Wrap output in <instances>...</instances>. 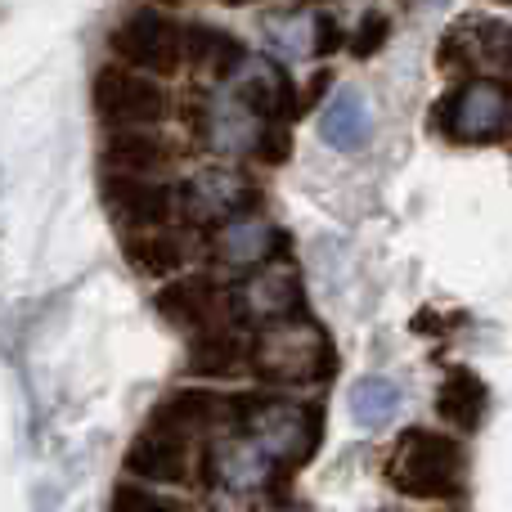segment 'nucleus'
I'll list each match as a JSON object with an SVG mask.
<instances>
[{
  "instance_id": "obj_1",
  "label": "nucleus",
  "mask_w": 512,
  "mask_h": 512,
  "mask_svg": "<svg viewBox=\"0 0 512 512\" xmlns=\"http://www.w3.org/2000/svg\"><path fill=\"white\" fill-rule=\"evenodd\" d=\"M387 481L405 499H436L450 504L468 486V450L450 432L436 427H409L396 436L387 454Z\"/></svg>"
},
{
  "instance_id": "obj_2",
  "label": "nucleus",
  "mask_w": 512,
  "mask_h": 512,
  "mask_svg": "<svg viewBox=\"0 0 512 512\" xmlns=\"http://www.w3.org/2000/svg\"><path fill=\"white\" fill-rule=\"evenodd\" d=\"M230 423L279 468H297L324 436V409L283 396H230Z\"/></svg>"
},
{
  "instance_id": "obj_3",
  "label": "nucleus",
  "mask_w": 512,
  "mask_h": 512,
  "mask_svg": "<svg viewBox=\"0 0 512 512\" xmlns=\"http://www.w3.org/2000/svg\"><path fill=\"white\" fill-rule=\"evenodd\" d=\"M248 369L270 387H301V382H324L333 378L337 355L328 346V333L306 315L265 324V333L252 342Z\"/></svg>"
},
{
  "instance_id": "obj_4",
  "label": "nucleus",
  "mask_w": 512,
  "mask_h": 512,
  "mask_svg": "<svg viewBox=\"0 0 512 512\" xmlns=\"http://www.w3.org/2000/svg\"><path fill=\"white\" fill-rule=\"evenodd\" d=\"M95 113L117 131L131 126H158L171 117V95L153 77L126 68H104L95 77Z\"/></svg>"
},
{
  "instance_id": "obj_5",
  "label": "nucleus",
  "mask_w": 512,
  "mask_h": 512,
  "mask_svg": "<svg viewBox=\"0 0 512 512\" xmlns=\"http://www.w3.org/2000/svg\"><path fill=\"white\" fill-rule=\"evenodd\" d=\"M445 135L459 144H499L508 135V86L499 77H472L445 104Z\"/></svg>"
},
{
  "instance_id": "obj_6",
  "label": "nucleus",
  "mask_w": 512,
  "mask_h": 512,
  "mask_svg": "<svg viewBox=\"0 0 512 512\" xmlns=\"http://www.w3.org/2000/svg\"><path fill=\"white\" fill-rule=\"evenodd\" d=\"M113 54L135 72L149 77H171L180 72V23L158 9H135L122 27L113 32Z\"/></svg>"
},
{
  "instance_id": "obj_7",
  "label": "nucleus",
  "mask_w": 512,
  "mask_h": 512,
  "mask_svg": "<svg viewBox=\"0 0 512 512\" xmlns=\"http://www.w3.org/2000/svg\"><path fill=\"white\" fill-rule=\"evenodd\" d=\"M252 203H256L252 180L234 167L203 171V176L185 180L176 189V212H185V221H194V225H212V230L234 221L239 212H248Z\"/></svg>"
},
{
  "instance_id": "obj_8",
  "label": "nucleus",
  "mask_w": 512,
  "mask_h": 512,
  "mask_svg": "<svg viewBox=\"0 0 512 512\" xmlns=\"http://www.w3.org/2000/svg\"><path fill=\"white\" fill-rule=\"evenodd\" d=\"M185 122L212 144L216 153H252V140H256V117L239 99L225 90V95H207V90H185Z\"/></svg>"
},
{
  "instance_id": "obj_9",
  "label": "nucleus",
  "mask_w": 512,
  "mask_h": 512,
  "mask_svg": "<svg viewBox=\"0 0 512 512\" xmlns=\"http://www.w3.org/2000/svg\"><path fill=\"white\" fill-rule=\"evenodd\" d=\"M230 306H234V297L225 288H216L207 274L171 279L167 288L158 292V315L176 328H194V333L230 324Z\"/></svg>"
},
{
  "instance_id": "obj_10",
  "label": "nucleus",
  "mask_w": 512,
  "mask_h": 512,
  "mask_svg": "<svg viewBox=\"0 0 512 512\" xmlns=\"http://www.w3.org/2000/svg\"><path fill=\"white\" fill-rule=\"evenodd\" d=\"M104 203L117 225L131 234L162 230L176 216V189L162 180H131V176H104Z\"/></svg>"
},
{
  "instance_id": "obj_11",
  "label": "nucleus",
  "mask_w": 512,
  "mask_h": 512,
  "mask_svg": "<svg viewBox=\"0 0 512 512\" xmlns=\"http://www.w3.org/2000/svg\"><path fill=\"white\" fill-rule=\"evenodd\" d=\"M230 95L248 108L256 122L283 126L292 113H297V90H292L288 72H283L274 59H252V54H248V59H243V68L234 72Z\"/></svg>"
},
{
  "instance_id": "obj_12",
  "label": "nucleus",
  "mask_w": 512,
  "mask_h": 512,
  "mask_svg": "<svg viewBox=\"0 0 512 512\" xmlns=\"http://www.w3.org/2000/svg\"><path fill=\"white\" fill-rule=\"evenodd\" d=\"M279 252H288V239L261 216H234V221L216 225L212 234V256L225 270H261Z\"/></svg>"
},
{
  "instance_id": "obj_13",
  "label": "nucleus",
  "mask_w": 512,
  "mask_h": 512,
  "mask_svg": "<svg viewBox=\"0 0 512 512\" xmlns=\"http://www.w3.org/2000/svg\"><path fill=\"white\" fill-rule=\"evenodd\" d=\"M194 441L176 432H162V427H144L140 436L126 450V472L135 481H153V486H180L189 481V463H194Z\"/></svg>"
},
{
  "instance_id": "obj_14",
  "label": "nucleus",
  "mask_w": 512,
  "mask_h": 512,
  "mask_svg": "<svg viewBox=\"0 0 512 512\" xmlns=\"http://www.w3.org/2000/svg\"><path fill=\"white\" fill-rule=\"evenodd\" d=\"M207 477L216 486L234 490V495H261V490L274 486L279 477V463H270L252 441H216L207 450Z\"/></svg>"
},
{
  "instance_id": "obj_15",
  "label": "nucleus",
  "mask_w": 512,
  "mask_h": 512,
  "mask_svg": "<svg viewBox=\"0 0 512 512\" xmlns=\"http://www.w3.org/2000/svg\"><path fill=\"white\" fill-rule=\"evenodd\" d=\"M221 423H230V396H216V391H207V387L176 391V396L162 400L149 418V427L176 432V436H185V441H194V436L212 432V427H221Z\"/></svg>"
},
{
  "instance_id": "obj_16",
  "label": "nucleus",
  "mask_w": 512,
  "mask_h": 512,
  "mask_svg": "<svg viewBox=\"0 0 512 512\" xmlns=\"http://www.w3.org/2000/svg\"><path fill=\"white\" fill-rule=\"evenodd\" d=\"M508 63V23L504 18H463L441 41V68H481Z\"/></svg>"
},
{
  "instance_id": "obj_17",
  "label": "nucleus",
  "mask_w": 512,
  "mask_h": 512,
  "mask_svg": "<svg viewBox=\"0 0 512 512\" xmlns=\"http://www.w3.org/2000/svg\"><path fill=\"white\" fill-rule=\"evenodd\" d=\"M171 162H176V149H171L158 131H113L108 135V144H104L108 176L158 180Z\"/></svg>"
},
{
  "instance_id": "obj_18",
  "label": "nucleus",
  "mask_w": 512,
  "mask_h": 512,
  "mask_svg": "<svg viewBox=\"0 0 512 512\" xmlns=\"http://www.w3.org/2000/svg\"><path fill=\"white\" fill-rule=\"evenodd\" d=\"M436 414H441L445 427H454V432H463V436L481 432V423H486V414H490L486 378L472 373V369H463V364L445 369L441 391H436Z\"/></svg>"
},
{
  "instance_id": "obj_19",
  "label": "nucleus",
  "mask_w": 512,
  "mask_h": 512,
  "mask_svg": "<svg viewBox=\"0 0 512 512\" xmlns=\"http://www.w3.org/2000/svg\"><path fill=\"white\" fill-rule=\"evenodd\" d=\"M239 306L248 310V315L265 319V324L292 319L301 310V279L292 270H279V265H261L239 288Z\"/></svg>"
},
{
  "instance_id": "obj_20",
  "label": "nucleus",
  "mask_w": 512,
  "mask_h": 512,
  "mask_svg": "<svg viewBox=\"0 0 512 512\" xmlns=\"http://www.w3.org/2000/svg\"><path fill=\"white\" fill-rule=\"evenodd\" d=\"M369 135H373V113L364 104V95L351 86L333 90V99L319 113V140L337 153H355L369 144Z\"/></svg>"
},
{
  "instance_id": "obj_21",
  "label": "nucleus",
  "mask_w": 512,
  "mask_h": 512,
  "mask_svg": "<svg viewBox=\"0 0 512 512\" xmlns=\"http://www.w3.org/2000/svg\"><path fill=\"white\" fill-rule=\"evenodd\" d=\"M248 355H252L248 337L234 324H221V328H203V333L194 337L185 369L194 373V378H234V373L248 369Z\"/></svg>"
},
{
  "instance_id": "obj_22",
  "label": "nucleus",
  "mask_w": 512,
  "mask_h": 512,
  "mask_svg": "<svg viewBox=\"0 0 512 512\" xmlns=\"http://www.w3.org/2000/svg\"><path fill=\"white\" fill-rule=\"evenodd\" d=\"M180 59H189L194 72H203V77H234L243 68V59H248V50L225 27L194 23L189 32H180Z\"/></svg>"
},
{
  "instance_id": "obj_23",
  "label": "nucleus",
  "mask_w": 512,
  "mask_h": 512,
  "mask_svg": "<svg viewBox=\"0 0 512 512\" xmlns=\"http://www.w3.org/2000/svg\"><path fill=\"white\" fill-rule=\"evenodd\" d=\"M122 252H126V261H131L140 274H149V279H171V274L185 265V256H189L185 239H180V234H171V230L126 234Z\"/></svg>"
},
{
  "instance_id": "obj_24",
  "label": "nucleus",
  "mask_w": 512,
  "mask_h": 512,
  "mask_svg": "<svg viewBox=\"0 0 512 512\" xmlns=\"http://www.w3.org/2000/svg\"><path fill=\"white\" fill-rule=\"evenodd\" d=\"M400 414V387L391 378H360L351 387V418L360 432H382Z\"/></svg>"
},
{
  "instance_id": "obj_25",
  "label": "nucleus",
  "mask_w": 512,
  "mask_h": 512,
  "mask_svg": "<svg viewBox=\"0 0 512 512\" xmlns=\"http://www.w3.org/2000/svg\"><path fill=\"white\" fill-rule=\"evenodd\" d=\"M270 41L283 59H301V54L319 59V18H279L270 23Z\"/></svg>"
},
{
  "instance_id": "obj_26",
  "label": "nucleus",
  "mask_w": 512,
  "mask_h": 512,
  "mask_svg": "<svg viewBox=\"0 0 512 512\" xmlns=\"http://www.w3.org/2000/svg\"><path fill=\"white\" fill-rule=\"evenodd\" d=\"M108 512H185V508H180L176 499L158 495V490H144V486H135V481H122V486L113 490Z\"/></svg>"
},
{
  "instance_id": "obj_27",
  "label": "nucleus",
  "mask_w": 512,
  "mask_h": 512,
  "mask_svg": "<svg viewBox=\"0 0 512 512\" xmlns=\"http://www.w3.org/2000/svg\"><path fill=\"white\" fill-rule=\"evenodd\" d=\"M387 36H391V23H387V14H378V9H369V14L360 18V27H355V36L346 45H351V54L355 59H369L373 50H382L387 45Z\"/></svg>"
},
{
  "instance_id": "obj_28",
  "label": "nucleus",
  "mask_w": 512,
  "mask_h": 512,
  "mask_svg": "<svg viewBox=\"0 0 512 512\" xmlns=\"http://www.w3.org/2000/svg\"><path fill=\"white\" fill-rule=\"evenodd\" d=\"M288 149H292V140H288V131H283V126H274V122H261V126H256L252 153L265 162V167L283 162V158H288Z\"/></svg>"
},
{
  "instance_id": "obj_29",
  "label": "nucleus",
  "mask_w": 512,
  "mask_h": 512,
  "mask_svg": "<svg viewBox=\"0 0 512 512\" xmlns=\"http://www.w3.org/2000/svg\"><path fill=\"white\" fill-rule=\"evenodd\" d=\"M328 81H333V77H328V72L319 68L315 77H310V86L297 95V113H306V108H315V104H319V95H324V90H328Z\"/></svg>"
},
{
  "instance_id": "obj_30",
  "label": "nucleus",
  "mask_w": 512,
  "mask_h": 512,
  "mask_svg": "<svg viewBox=\"0 0 512 512\" xmlns=\"http://www.w3.org/2000/svg\"><path fill=\"white\" fill-rule=\"evenodd\" d=\"M230 512H279V508H265V504H252V508H230Z\"/></svg>"
},
{
  "instance_id": "obj_31",
  "label": "nucleus",
  "mask_w": 512,
  "mask_h": 512,
  "mask_svg": "<svg viewBox=\"0 0 512 512\" xmlns=\"http://www.w3.org/2000/svg\"><path fill=\"white\" fill-rule=\"evenodd\" d=\"M221 5H252V0H221Z\"/></svg>"
},
{
  "instance_id": "obj_32",
  "label": "nucleus",
  "mask_w": 512,
  "mask_h": 512,
  "mask_svg": "<svg viewBox=\"0 0 512 512\" xmlns=\"http://www.w3.org/2000/svg\"><path fill=\"white\" fill-rule=\"evenodd\" d=\"M162 5H180V0H162Z\"/></svg>"
}]
</instances>
